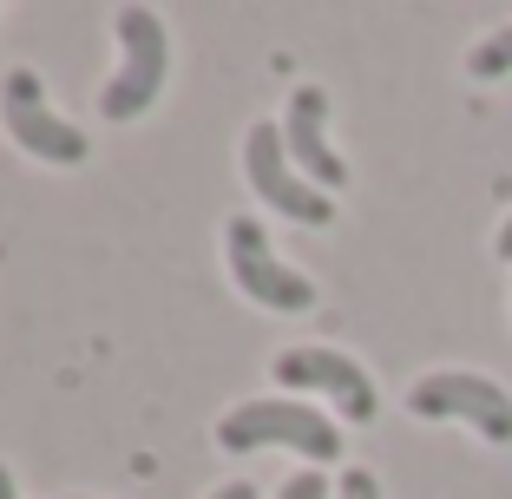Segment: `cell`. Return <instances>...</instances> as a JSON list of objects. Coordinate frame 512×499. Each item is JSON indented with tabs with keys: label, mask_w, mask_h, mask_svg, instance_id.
Instances as JSON below:
<instances>
[{
	"label": "cell",
	"mask_w": 512,
	"mask_h": 499,
	"mask_svg": "<svg viewBox=\"0 0 512 499\" xmlns=\"http://www.w3.org/2000/svg\"><path fill=\"white\" fill-rule=\"evenodd\" d=\"M407 414L421 421H467L486 447H512V394L473 368H434L407 388Z\"/></svg>",
	"instance_id": "obj_3"
},
{
	"label": "cell",
	"mask_w": 512,
	"mask_h": 499,
	"mask_svg": "<svg viewBox=\"0 0 512 499\" xmlns=\"http://www.w3.org/2000/svg\"><path fill=\"white\" fill-rule=\"evenodd\" d=\"M467 79H480V86H499V79H512V27H493L486 40L467 46Z\"/></svg>",
	"instance_id": "obj_9"
},
{
	"label": "cell",
	"mask_w": 512,
	"mask_h": 499,
	"mask_svg": "<svg viewBox=\"0 0 512 499\" xmlns=\"http://www.w3.org/2000/svg\"><path fill=\"white\" fill-rule=\"evenodd\" d=\"M243 171H250V191L263 197V204H276L289 224H309V230L335 224V197L316 191V184L289 165V145H283V125L276 119L250 125V138H243Z\"/></svg>",
	"instance_id": "obj_4"
},
{
	"label": "cell",
	"mask_w": 512,
	"mask_h": 499,
	"mask_svg": "<svg viewBox=\"0 0 512 499\" xmlns=\"http://www.w3.org/2000/svg\"><path fill=\"white\" fill-rule=\"evenodd\" d=\"M0 119H7V138H14L20 152L46 158V165H79L86 158V132L46 106L40 73H27V66H14V73L0 79Z\"/></svg>",
	"instance_id": "obj_7"
},
{
	"label": "cell",
	"mask_w": 512,
	"mask_h": 499,
	"mask_svg": "<svg viewBox=\"0 0 512 499\" xmlns=\"http://www.w3.org/2000/svg\"><path fill=\"white\" fill-rule=\"evenodd\" d=\"M0 499H20V486H14V473H7V460H0Z\"/></svg>",
	"instance_id": "obj_14"
},
{
	"label": "cell",
	"mask_w": 512,
	"mask_h": 499,
	"mask_svg": "<svg viewBox=\"0 0 512 499\" xmlns=\"http://www.w3.org/2000/svg\"><path fill=\"white\" fill-rule=\"evenodd\" d=\"M493 257H506V263H512V217L499 224V237H493Z\"/></svg>",
	"instance_id": "obj_13"
},
{
	"label": "cell",
	"mask_w": 512,
	"mask_h": 499,
	"mask_svg": "<svg viewBox=\"0 0 512 499\" xmlns=\"http://www.w3.org/2000/svg\"><path fill=\"white\" fill-rule=\"evenodd\" d=\"M270 375H276V388L329 394L335 408H342V421H355V427H368L381 414V394H375V381H368V368L355 362V355H342V348H329V342L283 348V355L270 362Z\"/></svg>",
	"instance_id": "obj_5"
},
{
	"label": "cell",
	"mask_w": 512,
	"mask_h": 499,
	"mask_svg": "<svg viewBox=\"0 0 512 499\" xmlns=\"http://www.w3.org/2000/svg\"><path fill=\"white\" fill-rule=\"evenodd\" d=\"M217 447L224 454H263V447H289L302 460H342V427L309 401H243L217 421Z\"/></svg>",
	"instance_id": "obj_1"
},
{
	"label": "cell",
	"mask_w": 512,
	"mask_h": 499,
	"mask_svg": "<svg viewBox=\"0 0 512 499\" xmlns=\"http://www.w3.org/2000/svg\"><path fill=\"white\" fill-rule=\"evenodd\" d=\"M283 145H289V165L316 184V191H342V184H348L342 152L329 145V92H322V86H296V92H289Z\"/></svg>",
	"instance_id": "obj_8"
},
{
	"label": "cell",
	"mask_w": 512,
	"mask_h": 499,
	"mask_svg": "<svg viewBox=\"0 0 512 499\" xmlns=\"http://www.w3.org/2000/svg\"><path fill=\"white\" fill-rule=\"evenodd\" d=\"M224 257H230V276H237V289L250 296V303L276 309V316H302V309H316V283L276 257L256 217H230V224H224Z\"/></svg>",
	"instance_id": "obj_6"
},
{
	"label": "cell",
	"mask_w": 512,
	"mask_h": 499,
	"mask_svg": "<svg viewBox=\"0 0 512 499\" xmlns=\"http://www.w3.org/2000/svg\"><path fill=\"white\" fill-rule=\"evenodd\" d=\"M276 499H329V480H322L316 467H302V473H289L283 480V493Z\"/></svg>",
	"instance_id": "obj_10"
},
{
	"label": "cell",
	"mask_w": 512,
	"mask_h": 499,
	"mask_svg": "<svg viewBox=\"0 0 512 499\" xmlns=\"http://www.w3.org/2000/svg\"><path fill=\"white\" fill-rule=\"evenodd\" d=\"M112 33H119V73L99 92V119L125 125V119H138V112H151V99L165 92L171 40H165V20L151 14V7H119Z\"/></svg>",
	"instance_id": "obj_2"
},
{
	"label": "cell",
	"mask_w": 512,
	"mask_h": 499,
	"mask_svg": "<svg viewBox=\"0 0 512 499\" xmlns=\"http://www.w3.org/2000/svg\"><path fill=\"white\" fill-rule=\"evenodd\" d=\"M211 499H256V486H250V480H230V486H217Z\"/></svg>",
	"instance_id": "obj_12"
},
{
	"label": "cell",
	"mask_w": 512,
	"mask_h": 499,
	"mask_svg": "<svg viewBox=\"0 0 512 499\" xmlns=\"http://www.w3.org/2000/svg\"><path fill=\"white\" fill-rule=\"evenodd\" d=\"M335 499H381V480L368 467H348L342 480H335Z\"/></svg>",
	"instance_id": "obj_11"
}]
</instances>
